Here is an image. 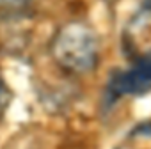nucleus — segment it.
Here are the masks:
<instances>
[{"mask_svg": "<svg viewBox=\"0 0 151 149\" xmlns=\"http://www.w3.org/2000/svg\"><path fill=\"white\" fill-rule=\"evenodd\" d=\"M50 53L64 71L87 74L96 67L100 59L98 36L84 21H68L55 32L50 43Z\"/></svg>", "mask_w": 151, "mask_h": 149, "instance_id": "f257e3e1", "label": "nucleus"}, {"mask_svg": "<svg viewBox=\"0 0 151 149\" xmlns=\"http://www.w3.org/2000/svg\"><path fill=\"white\" fill-rule=\"evenodd\" d=\"M151 91V50L139 55L130 67L114 71L107 84V98L116 101L123 96H142Z\"/></svg>", "mask_w": 151, "mask_h": 149, "instance_id": "f03ea898", "label": "nucleus"}, {"mask_svg": "<svg viewBox=\"0 0 151 149\" xmlns=\"http://www.w3.org/2000/svg\"><path fill=\"white\" fill-rule=\"evenodd\" d=\"M32 9V0H0V21L25 18Z\"/></svg>", "mask_w": 151, "mask_h": 149, "instance_id": "7ed1b4c3", "label": "nucleus"}, {"mask_svg": "<svg viewBox=\"0 0 151 149\" xmlns=\"http://www.w3.org/2000/svg\"><path fill=\"white\" fill-rule=\"evenodd\" d=\"M11 101H13V91L7 85V82L4 80L2 73H0V119L4 117V114L11 107Z\"/></svg>", "mask_w": 151, "mask_h": 149, "instance_id": "20e7f679", "label": "nucleus"}, {"mask_svg": "<svg viewBox=\"0 0 151 149\" xmlns=\"http://www.w3.org/2000/svg\"><path fill=\"white\" fill-rule=\"evenodd\" d=\"M132 135H147V137H151V121L149 122H144V124H139L133 130Z\"/></svg>", "mask_w": 151, "mask_h": 149, "instance_id": "39448f33", "label": "nucleus"}]
</instances>
